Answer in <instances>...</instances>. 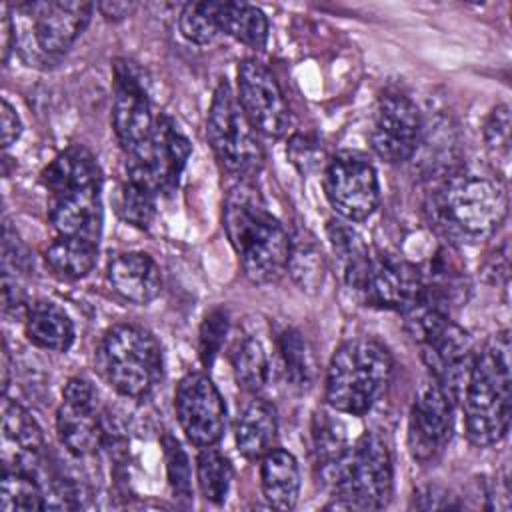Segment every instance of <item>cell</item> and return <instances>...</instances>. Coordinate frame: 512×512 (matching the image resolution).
I'll return each instance as SVG.
<instances>
[{"label": "cell", "instance_id": "6da1fadb", "mask_svg": "<svg viewBox=\"0 0 512 512\" xmlns=\"http://www.w3.org/2000/svg\"><path fill=\"white\" fill-rule=\"evenodd\" d=\"M432 222L454 242L488 240L508 216V192L498 172L456 168L430 196Z\"/></svg>", "mask_w": 512, "mask_h": 512}, {"label": "cell", "instance_id": "7a4b0ae2", "mask_svg": "<svg viewBox=\"0 0 512 512\" xmlns=\"http://www.w3.org/2000/svg\"><path fill=\"white\" fill-rule=\"evenodd\" d=\"M224 230L250 282L270 284L286 272L290 236L246 180L226 194Z\"/></svg>", "mask_w": 512, "mask_h": 512}, {"label": "cell", "instance_id": "3957f363", "mask_svg": "<svg viewBox=\"0 0 512 512\" xmlns=\"http://www.w3.org/2000/svg\"><path fill=\"white\" fill-rule=\"evenodd\" d=\"M462 396L466 438L480 448L498 444L508 434L512 406L508 330L496 332L474 354Z\"/></svg>", "mask_w": 512, "mask_h": 512}, {"label": "cell", "instance_id": "277c9868", "mask_svg": "<svg viewBox=\"0 0 512 512\" xmlns=\"http://www.w3.org/2000/svg\"><path fill=\"white\" fill-rule=\"evenodd\" d=\"M94 4L78 0H34L12 6L14 48L32 64L56 62L90 22Z\"/></svg>", "mask_w": 512, "mask_h": 512}, {"label": "cell", "instance_id": "5b68a950", "mask_svg": "<svg viewBox=\"0 0 512 512\" xmlns=\"http://www.w3.org/2000/svg\"><path fill=\"white\" fill-rule=\"evenodd\" d=\"M392 358L372 338H352L336 348L326 372V402L332 410L362 416L390 382Z\"/></svg>", "mask_w": 512, "mask_h": 512}, {"label": "cell", "instance_id": "8992f818", "mask_svg": "<svg viewBox=\"0 0 512 512\" xmlns=\"http://www.w3.org/2000/svg\"><path fill=\"white\" fill-rule=\"evenodd\" d=\"M392 458L376 432H364L344 456L320 476L336 508L380 510L392 496Z\"/></svg>", "mask_w": 512, "mask_h": 512}, {"label": "cell", "instance_id": "52a82bcc", "mask_svg": "<svg viewBox=\"0 0 512 512\" xmlns=\"http://www.w3.org/2000/svg\"><path fill=\"white\" fill-rule=\"evenodd\" d=\"M100 366L118 394L146 398L162 378V348L148 330L116 324L102 338Z\"/></svg>", "mask_w": 512, "mask_h": 512}, {"label": "cell", "instance_id": "ba28073f", "mask_svg": "<svg viewBox=\"0 0 512 512\" xmlns=\"http://www.w3.org/2000/svg\"><path fill=\"white\" fill-rule=\"evenodd\" d=\"M206 136L216 158L228 172L250 176L260 170L264 154L254 126L226 80L214 90L206 118Z\"/></svg>", "mask_w": 512, "mask_h": 512}, {"label": "cell", "instance_id": "9c48e42d", "mask_svg": "<svg viewBox=\"0 0 512 512\" xmlns=\"http://www.w3.org/2000/svg\"><path fill=\"white\" fill-rule=\"evenodd\" d=\"M190 152L192 146L176 122L166 114H158L150 140L126 154L128 180L156 196L168 194L178 186Z\"/></svg>", "mask_w": 512, "mask_h": 512}, {"label": "cell", "instance_id": "30bf717a", "mask_svg": "<svg viewBox=\"0 0 512 512\" xmlns=\"http://www.w3.org/2000/svg\"><path fill=\"white\" fill-rule=\"evenodd\" d=\"M324 194L342 218L350 222L366 220L380 202V186L372 162L360 152H338L324 168Z\"/></svg>", "mask_w": 512, "mask_h": 512}, {"label": "cell", "instance_id": "8fae6325", "mask_svg": "<svg viewBox=\"0 0 512 512\" xmlns=\"http://www.w3.org/2000/svg\"><path fill=\"white\" fill-rule=\"evenodd\" d=\"M174 410L184 436L198 448L214 446L226 428V404L202 372L186 374L174 392Z\"/></svg>", "mask_w": 512, "mask_h": 512}, {"label": "cell", "instance_id": "7c38bea8", "mask_svg": "<svg viewBox=\"0 0 512 512\" xmlns=\"http://www.w3.org/2000/svg\"><path fill=\"white\" fill-rule=\"evenodd\" d=\"M56 432L62 446L82 458L104 444V420L98 414V394L84 376H72L62 390L56 412Z\"/></svg>", "mask_w": 512, "mask_h": 512}, {"label": "cell", "instance_id": "4fadbf2b", "mask_svg": "<svg viewBox=\"0 0 512 512\" xmlns=\"http://www.w3.org/2000/svg\"><path fill=\"white\" fill-rule=\"evenodd\" d=\"M114 90L112 126L124 154H128L150 140L158 114L152 112L142 72L134 62H114Z\"/></svg>", "mask_w": 512, "mask_h": 512}, {"label": "cell", "instance_id": "5bb4252c", "mask_svg": "<svg viewBox=\"0 0 512 512\" xmlns=\"http://www.w3.org/2000/svg\"><path fill=\"white\" fill-rule=\"evenodd\" d=\"M238 102L254 130L280 138L288 132L292 114L288 102L270 74L258 60H244L238 66Z\"/></svg>", "mask_w": 512, "mask_h": 512}, {"label": "cell", "instance_id": "9a60e30c", "mask_svg": "<svg viewBox=\"0 0 512 512\" xmlns=\"http://www.w3.org/2000/svg\"><path fill=\"white\" fill-rule=\"evenodd\" d=\"M422 134V116L418 106L404 94L388 92L380 96L370 132L374 152L388 164H400L412 158Z\"/></svg>", "mask_w": 512, "mask_h": 512}, {"label": "cell", "instance_id": "2e32d148", "mask_svg": "<svg viewBox=\"0 0 512 512\" xmlns=\"http://www.w3.org/2000/svg\"><path fill=\"white\" fill-rule=\"evenodd\" d=\"M454 400L434 380L426 382L412 404L408 444L418 462L432 460L450 440Z\"/></svg>", "mask_w": 512, "mask_h": 512}, {"label": "cell", "instance_id": "e0dca14e", "mask_svg": "<svg viewBox=\"0 0 512 512\" xmlns=\"http://www.w3.org/2000/svg\"><path fill=\"white\" fill-rule=\"evenodd\" d=\"M420 348L432 380L438 382L456 402L464 392L474 360L468 332L450 320L440 332L420 344Z\"/></svg>", "mask_w": 512, "mask_h": 512}, {"label": "cell", "instance_id": "ac0fdd59", "mask_svg": "<svg viewBox=\"0 0 512 512\" xmlns=\"http://www.w3.org/2000/svg\"><path fill=\"white\" fill-rule=\"evenodd\" d=\"M420 290L422 274L414 264L398 256L380 254L372 256L360 294L368 306L402 312L416 300Z\"/></svg>", "mask_w": 512, "mask_h": 512}, {"label": "cell", "instance_id": "d6986e66", "mask_svg": "<svg viewBox=\"0 0 512 512\" xmlns=\"http://www.w3.org/2000/svg\"><path fill=\"white\" fill-rule=\"evenodd\" d=\"M100 188L90 186L50 198L48 216L60 236H76L98 244L102 232Z\"/></svg>", "mask_w": 512, "mask_h": 512}, {"label": "cell", "instance_id": "ffe728a7", "mask_svg": "<svg viewBox=\"0 0 512 512\" xmlns=\"http://www.w3.org/2000/svg\"><path fill=\"white\" fill-rule=\"evenodd\" d=\"M112 290L132 304H148L162 290V276L146 252H122L108 264Z\"/></svg>", "mask_w": 512, "mask_h": 512}, {"label": "cell", "instance_id": "44dd1931", "mask_svg": "<svg viewBox=\"0 0 512 512\" xmlns=\"http://www.w3.org/2000/svg\"><path fill=\"white\" fill-rule=\"evenodd\" d=\"M40 180L50 192V198L90 186H102V174L96 156L80 144L60 152L42 170Z\"/></svg>", "mask_w": 512, "mask_h": 512}, {"label": "cell", "instance_id": "7402d4cb", "mask_svg": "<svg viewBox=\"0 0 512 512\" xmlns=\"http://www.w3.org/2000/svg\"><path fill=\"white\" fill-rule=\"evenodd\" d=\"M328 242L334 254L340 280L354 292H360L370 268V250L362 236L342 220H330L326 226Z\"/></svg>", "mask_w": 512, "mask_h": 512}, {"label": "cell", "instance_id": "603a6c76", "mask_svg": "<svg viewBox=\"0 0 512 512\" xmlns=\"http://www.w3.org/2000/svg\"><path fill=\"white\" fill-rule=\"evenodd\" d=\"M278 438L276 410L264 398H254L244 406L236 422V448L248 460H260Z\"/></svg>", "mask_w": 512, "mask_h": 512}, {"label": "cell", "instance_id": "cb8c5ba5", "mask_svg": "<svg viewBox=\"0 0 512 512\" xmlns=\"http://www.w3.org/2000/svg\"><path fill=\"white\" fill-rule=\"evenodd\" d=\"M260 460V484L266 502L276 510H292L300 494L296 458L284 448H272Z\"/></svg>", "mask_w": 512, "mask_h": 512}, {"label": "cell", "instance_id": "d4e9b609", "mask_svg": "<svg viewBox=\"0 0 512 512\" xmlns=\"http://www.w3.org/2000/svg\"><path fill=\"white\" fill-rule=\"evenodd\" d=\"M24 330L32 344L52 352H66L74 342L70 316L54 302L38 300L26 308Z\"/></svg>", "mask_w": 512, "mask_h": 512}, {"label": "cell", "instance_id": "484cf974", "mask_svg": "<svg viewBox=\"0 0 512 512\" xmlns=\"http://www.w3.org/2000/svg\"><path fill=\"white\" fill-rule=\"evenodd\" d=\"M216 22L220 32L248 48L262 50L268 42V18L258 6L246 2H216Z\"/></svg>", "mask_w": 512, "mask_h": 512}, {"label": "cell", "instance_id": "4316f807", "mask_svg": "<svg viewBox=\"0 0 512 512\" xmlns=\"http://www.w3.org/2000/svg\"><path fill=\"white\" fill-rule=\"evenodd\" d=\"M286 270L300 290L308 294H316L320 290L326 276V260L312 234L300 230L290 238Z\"/></svg>", "mask_w": 512, "mask_h": 512}, {"label": "cell", "instance_id": "83f0119b", "mask_svg": "<svg viewBox=\"0 0 512 512\" xmlns=\"http://www.w3.org/2000/svg\"><path fill=\"white\" fill-rule=\"evenodd\" d=\"M44 260L62 278H84L96 266L98 244L76 236H58L46 248Z\"/></svg>", "mask_w": 512, "mask_h": 512}, {"label": "cell", "instance_id": "f1b7e54d", "mask_svg": "<svg viewBox=\"0 0 512 512\" xmlns=\"http://www.w3.org/2000/svg\"><path fill=\"white\" fill-rule=\"evenodd\" d=\"M232 366L238 384L252 394L266 390L272 378V364L264 344L256 336L242 338L232 352Z\"/></svg>", "mask_w": 512, "mask_h": 512}, {"label": "cell", "instance_id": "f546056e", "mask_svg": "<svg viewBox=\"0 0 512 512\" xmlns=\"http://www.w3.org/2000/svg\"><path fill=\"white\" fill-rule=\"evenodd\" d=\"M0 510H46V490L40 478L28 470L6 466L0 484Z\"/></svg>", "mask_w": 512, "mask_h": 512}, {"label": "cell", "instance_id": "4dcf8cb0", "mask_svg": "<svg viewBox=\"0 0 512 512\" xmlns=\"http://www.w3.org/2000/svg\"><path fill=\"white\" fill-rule=\"evenodd\" d=\"M2 432L4 440L16 446V456H40L46 442L38 422L32 414L14 400H4L2 406Z\"/></svg>", "mask_w": 512, "mask_h": 512}, {"label": "cell", "instance_id": "1f68e13d", "mask_svg": "<svg viewBox=\"0 0 512 512\" xmlns=\"http://www.w3.org/2000/svg\"><path fill=\"white\" fill-rule=\"evenodd\" d=\"M278 350L282 356L286 378L292 386L306 390L316 380V358L310 342L296 328H286L278 336Z\"/></svg>", "mask_w": 512, "mask_h": 512}, {"label": "cell", "instance_id": "d6a6232c", "mask_svg": "<svg viewBox=\"0 0 512 512\" xmlns=\"http://www.w3.org/2000/svg\"><path fill=\"white\" fill-rule=\"evenodd\" d=\"M196 480L202 496L208 502H224L232 480V466L228 458L214 446L202 448L196 458Z\"/></svg>", "mask_w": 512, "mask_h": 512}, {"label": "cell", "instance_id": "836d02e7", "mask_svg": "<svg viewBox=\"0 0 512 512\" xmlns=\"http://www.w3.org/2000/svg\"><path fill=\"white\" fill-rule=\"evenodd\" d=\"M312 438H314V454H316V464H318V476L326 474L348 450L346 436L340 428L338 422L330 420L326 414L316 416L314 428H312Z\"/></svg>", "mask_w": 512, "mask_h": 512}, {"label": "cell", "instance_id": "e575fe53", "mask_svg": "<svg viewBox=\"0 0 512 512\" xmlns=\"http://www.w3.org/2000/svg\"><path fill=\"white\" fill-rule=\"evenodd\" d=\"M180 32L194 44H210L220 32L216 22V2H190L178 18Z\"/></svg>", "mask_w": 512, "mask_h": 512}, {"label": "cell", "instance_id": "d590c367", "mask_svg": "<svg viewBox=\"0 0 512 512\" xmlns=\"http://www.w3.org/2000/svg\"><path fill=\"white\" fill-rule=\"evenodd\" d=\"M118 214L124 222L146 230L156 214V194L126 180L118 194Z\"/></svg>", "mask_w": 512, "mask_h": 512}, {"label": "cell", "instance_id": "8d00e7d4", "mask_svg": "<svg viewBox=\"0 0 512 512\" xmlns=\"http://www.w3.org/2000/svg\"><path fill=\"white\" fill-rule=\"evenodd\" d=\"M162 448H164V460H166L170 488L176 498L188 502L192 498V474H190L188 456H186L182 444L170 434H166L162 438Z\"/></svg>", "mask_w": 512, "mask_h": 512}, {"label": "cell", "instance_id": "74e56055", "mask_svg": "<svg viewBox=\"0 0 512 512\" xmlns=\"http://www.w3.org/2000/svg\"><path fill=\"white\" fill-rule=\"evenodd\" d=\"M228 334V312L222 308H214L206 314L200 334H198V354L206 368H210L222 350V344Z\"/></svg>", "mask_w": 512, "mask_h": 512}, {"label": "cell", "instance_id": "f35d334b", "mask_svg": "<svg viewBox=\"0 0 512 512\" xmlns=\"http://www.w3.org/2000/svg\"><path fill=\"white\" fill-rule=\"evenodd\" d=\"M484 142L492 158L508 162L510 156V108L508 104L496 106L484 124Z\"/></svg>", "mask_w": 512, "mask_h": 512}, {"label": "cell", "instance_id": "ab89813d", "mask_svg": "<svg viewBox=\"0 0 512 512\" xmlns=\"http://www.w3.org/2000/svg\"><path fill=\"white\" fill-rule=\"evenodd\" d=\"M286 154H288V160L302 174H310V172L318 170L320 164H322V148H320V144L314 138L306 136V134H294L288 140Z\"/></svg>", "mask_w": 512, "mask_h": 512}, {"label": "cell", "instance_id": "60d3db41", "mask_svg": "<svg viewBox=\"0 0 512 512\" xmlns=\"http://www.w3.org/2000/svg\"><path fill=\"white\" fill-rule=\"evenodd\" d=\"M452 498H454V496H450L448 492H444V490L438 488V486H426V488H420V490L414 494L412 506H414V508H420V510L458 508L460 504L454 502Z\"/></svg>", "mask_w": 512, "mask_h": 512}, {"label": "cell", "instance_id": "b9f144b4", "mask_svg": "<svg viewBox=\"0 0 512 512\" xmlns=\"http://www.w3.org/2000/svg\"><path fill=\"white\" fill-rule=\"evenodd\" d=\"M0 132H2V146L8 148L12 146L20 132H22V122L20 116L16 114V110L12 108V104L8 100H2V112H0Z\"/></svg>", "mask_w": 512, "mask_h": 512}, {"label": "cell", "instance_id": "7bdbcfd3", "mask_svg": "<svg viewBox=\"0 0 512 512\" xmlns=\"http://www.w3.org/2000/svg\"><path fill=\"white\" fill-rule=\"evenodd\" d=\"M100 10V14L106 18V20H124L126 16L132 14L134 10V4L132 2H100L96 6Z\"/></svg>", "mask_w": 512, "mask_h": 512}]
</instances>
